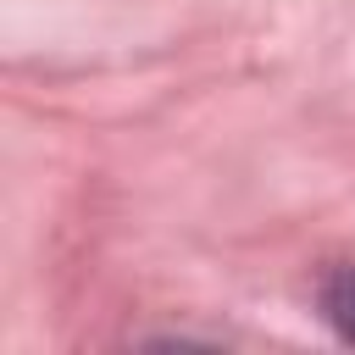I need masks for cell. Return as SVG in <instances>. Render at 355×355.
I'll return each mask as SVG.
<instances>
[{
	"label": "cell",
	"mask_w": 355,
	"mask_h": 355,
	"mask_svg": "<svg viewBox=\"0 0 355 355\" xmlns=\"http://www.w3.org/2000/svg\"><path fill=\"white\" fill-rule=\"evenodd\" d=\"M322 311H327V322L355 344V272H338V277L322 283Z\"/></svg>",
	"instance_id": "1"
}]
</instances>
